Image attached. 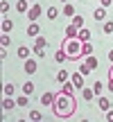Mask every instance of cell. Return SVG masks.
I'll use <instances>...</instances> for the list:
<instances>
[{
  "label": "cell",
  "instance_id": "484cf974",
  "mask_svg": "<svg viewBox=\"0 0 113 122\" xmlns=\"http://www.w3.org/2000/svg\"><path fill=\"white\" fill-rule=\"evenodd\" d=\"M102 32H104V34H113V20H106L104 27H102Z\"/></svg>",
  "mask_w": 113,
  "mask_h": 122
},
{
  "label": "cell",
  "instance_id": "6da1fadb",
  "mask_svg": "<svg viewBox=\"0 0 113 122\" xmlns=\"http://www.w3.org/2000/svg\"><path fill=\"white\" fill-rule=\"evenodd\" d=\"M52 113L56 115V118H70V115L75 113V109H77V102H75L72 93H63L59 91L54 95V102H52Z\"/></svg>",
  "mask_w": 113,
  "mask_h": 122
},
{
  "label": "cell",
  "instance_id": "52a82bcc",
  "mask_svg": "<svg viewBox=\"0 0 113 122\" xmlns=\"http://www.w3.org/2000/svg\"><path fill=\"white\" fill-rule=\"evenodd\" d=\"M54 95H56V93H43V95H41V104H43V106H52Z\"/></svg>",
  "mask_w": 113,
  "mask_h": 122
},
{
  "label": "cell",
  "instance_id": "83f0119b",
  "mask_svg": "<svg viewBox=\"0 0 113 122\" xmlns=\"http://www.w3.org/2000/svg\"><path fill=\"white\" fill-rule=\"evenodd\" d=\"M9 43H11V39H9L7 34H2V36H0V45H2V48H9Z\"/></svg>",
  "mask_w": 113,
  "mask_h": 122
},
{
  "label": "cell",
  "instance_id": "ab89813d",
  "mask_svg": "<svg viewBox=\"0 0 113 122\" xmlns=\"http://www.w3.org/2000/svg\"><path fill=\"white\" fill-rule=\"evenodd\" d=\"M61 2H68V0H61Z\"/></svg>",
  "mask_w": 113,
  "mask_h": 122
},
{
  "label": "cell",
  "instance_id": "f35d334b",
  "mask_svg": "<svg viewBox=\"0 0 113 122\" xmlns=\"http://www.w3.org/2000/svg\"><path fill=\"white\" fill-rule=\"evenodd\" d=\"M106 57H109V61H111V63H113V50H111V52H109V54H106Z\"/></svg>",
  "mask_w": 113,
  "mask_h": 122
},
{
  "label": "cell",
  "instance_id": "7a4b0ae2",
  "mask_svg": "<svg viewBox=\"0 0 113 122\" xmlns=\"http://www.w3.org/2000/svg\"><path fill=\"white\" fill-rule=\"evenodd\" d=\"M82 48H84V43L79 39H66V43H63V50L68 52V59L70 61H77V59L84 57Z\"/></svg>",
  "mask_w": 113,
  "mask_h": 122
},
{
  "label": "cell",
  "instance_id": "9c48e42d",
  "mask_svg": "<svg viewBox=\"0 0 113 122\" xmlns=\"http://www.w3.org/2000/svg\"><path fill=\"white\" fill-rule=\"evenodd\" d=\"M14 106H18V104H16V100H11V97L5 95V100H2V109H5V111H11Z\"/></svg>",
  "mask_w": 113,
  "mask_h": 122
},
{
  "label": "cell",
  "instance_id": "74e56055",
  "mask_svg": "<svg viewBox=\"0 0 113 122\" xmlns=\"http://www.w3.org/2000/svg\"><path fill=\"white\" fill-rule=\"evenodd\" d=\"M109 79H113V63H111V68H109Z\"/></svg>",
  "mask_w": 113,
  "mask_h": 122
},
{
  "label": "cell",
  "instance_id": "ffe728a7",
  "mask_svg": "<svg viewBox=\"0 0 113 122\" xmlns=\"http://www.w3.org/2000/svg\"><path fill=\"white\" fill-rule=\"evenodd\" d=\"M86 66H88L91 70H95V68H97V59L93 57V54H86Z\"/></svg>",
  "mask_w": 113,
  "mask_h": 122
},
{
  "label": "cell",
  "instance_id": "ba28073f",
  "mask_svg": "<svg viewBox=\"0 0 113 122\" xmlns=\"http://www.w3.org/2000/svg\"><path fill=\"white\" fill-rule=\"evenodd\" d=\"M77 34H79V27H75L72 23H70V25L66 27V36H68V39H77Z\"/></svg>",
  "mask_w": 113,
  "mask_h": 122
},
{
  "label": "cell",
  "instance_id": "8d00e7d4",
  "mask_svg": "<svg viewBox=\"0 0 113 122\" xmlns=\"http://www.w3.org/2000/svg\"><path fill=\"white\" fill-rule=\"evenodd\" d=\"M106 88H109V91L113 93V79H109V86H106Z\"/></svg>",
  "mask_w": 113,
  "mask_h": 122
},
{
  "label": "cell",
  "instance_id": "cb8c5ba5",
  "mask_svg": "<svg viewBox=\"0 0 113 122\" xmlns=\"http://www.w3.org/2000/svg\"><path fill=\"white\" fill-rule=\"evenodd\" d=\"M23 93H25V95H32V93H34V84H32V81L23 84Z\"/></svg>",
  "mask_w": 113,
  "mask_h": 122
},
{
  "label": "cell",
  "instance_id": "4dcf8cb0",
  "mask_svg": "<svg viewBox=\"0 0 113 122\" xmlns=\"http://www.w3.org/2000/svg\"><path fill=\"white\" fill-rule=\"evenodd\" d=\"M0 11H2V16H7V11H9V2H7V0L0 2Z\"/></svg>",
  "mask_w": 113,
  "mask_h": 122
},
{
  "label": "cell",
  "instance_id": "9a60e30c",
  "mask_svg": "<svg viewBox=\"0 0 113 122\" xmlns=\"http://www.w3.org/2000/svg\"><path fill=\"white\" fill-rule=\"evenodd\" d=\"M97 106H100V109H102V111L106 113V111L111 109V102L106 100V97H102V95H100V100H97Z\"/></svg>",
  "mask_w": 113,
  "mask_h": 122
},
{
  "label": "cell",
  "instance_id": "e0dca14e",
  "mask_svg": "<svg viewBox=\"0 0 113 122\" xmlns=\"http://www.w3.org/2000/svg\"><path fill=\"white\" fill-rule=\"evenodd\" d=\"M77 39L82 41V43H86V41L91 39V32H88L86 27H82V30H79V34H77Z\"/></svg>",
  "mask_w": 113,
  "mask_h": 122
},
{
  "label": "cell",
  "instance_id": "836d02e7",
  "mask_svg": "<svg viewBox=\"0 0 113 122\" xmlns=\"http://www.w3.org/2000/svg\"><path fill=\"white\" fill-rule=\"evenodd\" d=\"M79 72H82V75H88V72H91V68H88L86 63H82V66H79Z\"/></svg>",
  "mask_w": 113,
  "mask_h": 122
},
{
  "label": "cell",
  "instance_id": "d590c367",
  "mask_svg": "<svg viewBox=\"0 0 113 122\" xmlns=\"http://www.w3.org/2000/svg\"><path fill=\"white\" fill-rule=\"evenodd\" d=\"M100 2H102V7H109V5L113 2V0H100Z\"/></svg>",
  "mask_w": 113,
  "mask_h": 122
},
{
  "label": "cell",
  "instance_id": "3957f363",
  "mask_svg": "<svg viewBox=\"0 0 113 122\" xmlns=\"http://www.w3.org/2000/svg\"><path fill=\"white\" fill-rule=\"evenodd\" d=\"M45 45H48V41H45L43 36H34V54H36V57L43 59V50H45Z\"/></svg>",
  "mask_w": 113,
  "mask_h": 122
},
{
  "label": "cell",
  "instance_id": "e575fe53",
  "mask_svg": "<svg viewBox=\"0 0 113 122\" xmlns=\"http://www.w3.org/2000/svg\"><path fill=\"white\" fill-rule=\"evenodd\" d=\"M106 120H109V122H113V111H111V109L106 111Z\"/></svg>",
  "mask_w": 113,
  "mask_h": 122
},
{
  "label": "cell",
  "instance_id": "4fadbf2b",
  "mask_svg": "<svg viewBox=\"0 0 113 122\" xmlns=\"http://www.w3.org/2000/svg\"><path fill=\"white\" fill-rule=\"evenodd\" d=\"M93 18H95V20H104L106 18V7H97L95 14H93Z\"/></svg>",
  "mask_w": 113,
  "mask_h": 122
},
{
  "label": "cell",
  "instance_id": "2e32d148",
  "mask_svg": "<svg viewBox=\"0 0 113 122\" xmlns=\"http://www.w3.org/2000/svg\"><path fill=\"white\" fill-rule=\"evenodd\" d=\"M54 59H56V63H61V61H66V59H68V52H66L63 48H59V50L54 52Z\"/></svg>",
  "mask_w": 113,
  "mask_h": 122
},
{
  "label": "cell",
  "instance_id": "8992f818",
  "mask_svg": "<svg viewBox=\"0 0 113 122\" xmlns=\"http://www.w3.org/2000/svg\"><path fill=\"white\" fill-rule=\"evenodd\" d=\"M41 16V5H34V7H30V11H27V18H30L32 23H36V18Z\"/></svg>",
  "mask_w": 113,
  "mask_h": 122
},
{
  "label": "cell",
  "instance_id": "ac0fdd59",
  "mask_svg": "<svg viewBox=\"0 0 113 122\" xmlns=\"http://www.w3.org/2000/svg\"><path fill=\"white\" fill-rule=\"evenodd\" d=\"M82 95H84L86 102H91L93 97H95V91H93V88H82Z\"/></svg>",
  "mask_w": 113,
  "mask_h": 122
},
{
  "label": "cell",
  "instance_id": "5bb4252c",
  "mask_svg": "<svg viewBox=\"0 0 113 122\" xmlns=\"http://www.w3.org/2000/svg\"><path fill=\"white\" fill-rule=\"evenodd\" d=\"M16 54H18V57H21L23 61H25V59H30V54H32V50H30V48H25V45H21V48H18V52H16Z\"/></svg>",
  "mask_w": 113,
  "mask_h": 122
},
{
  "label": "cell",
  "instance_id": "5b68a950",
  "mask_svg": "<svg viewBox=\"0 0 113 122\" xmlns=\"http://www.w3.org/2000/svg\"><path fill=\"white\" fill-rule=\"evenodd\" d=\"M70 81L75 84V88H77V91H82V88H84V75H82V72H72Z\"/></svg>",
  "mask_w": 113,
  "mask_h": 122
},
{
  "label": "cell",
  "instance_id": "f1b7e54d",
  "mask_svg": "<svg viewBox=\"0 0 113 122\" xmlns=\"http://www.w3.org/2000/svg\"><path fill=\"white\" fill-rule=\"evenodd\" d=\"M93 91H95V95H102V91H104V84H102V81H95Z\"/></svg>",
  "mask_w": 113,
  "mask_h": 122
},
{
  "label": "cell",
  "instance_id": "4316f807",
  "mask_svg": "<svg viewBox=\"0 0 113 122\" xmlns=\"http://www.w3.org/2000/svg\"><path fill=\"white\" fill-rule=\"evenodd\" d=\"M56 81H59V84H63V81H68V70H61V72L56 75Z\"/></svg>",
  "mask_w": 113,
  "mask_h": 122
},
{
  "label": "cell",
  "instance_id": "1f68e13d",
  "mask_svg": "<svg viewBox=\"0 0 113 122\" xmlns=\"http://www.w3.org/2000/svg\"><path fill=\"white\" fill-rule=\"evenodd\" d=\"M16 104H18V106H27V95H25V93H23V95L16 100Z\"/></svg>",
  "mask_w": 113,
  "mask_h": 122
},
{
  "label": "cell",
  "instance_id": "603a6c76",
  "mask_svg": "<svg viewBox=\"0 0 113 122\" xmlns=\"http://www.w3.org/2000/svg\"><path fill=\"white\" fill-rule=\"evenodd\" d=\"M2 91H5V95H7V97H11L14 93H16V86H14V84H5Z\"/></svg>",
  "mask_w": 113,
  "mask_h": 122
},
{
  "label": "cell",
  "instance_id": "277c9868",
  "mask_svg": "<svg viewBox=\"0 0 113 122\" xmlns=\"http://www.w3.org/2000/svg\"><path fill=\"white\" fill-rule=\"evenodd\" d=\"M36 68H39V63H36V59H25V66H23V70H25L27 75H34Z\"/></svg>",
  "mask_w": 113,
  "mask_h": 122
},
{
  "label": "cell",
  "instance_id": "d4e9b609",
  "mask_svg": "<svg viewBox=\"0 0 113 122\" xmlns=\"http://www.w3.org/2000/svg\"><path fill=\"white\" fill-rule=\"evenodd\" d=\"M61 91H63V93H72V91H75V84H72V81H63Z\"/></svg>",
  "mask_w": 113,
  "mask_h": 122
},
{
  "label": "cell",
  "instance_id": "7c38bea8",
  "mask_svg": "<svg viewBox=\"0 0 113 122\" xmlns=\"http://www.w3.org/2000/svg\"><path fill=\"white\" fill-rule=\"evenodd\" d=\"M41 34V27L36 25V23H30V27H27V36H39Z\"/></svg>",
  "mask_w": 113,
  "mask_h": 122
},
{
  "label": "cell",
  "instance_id": "d6986e66",
  "mask_svg": "<svg viewBox=\"0 0 113 122\" xmlns=\"http://www.w3.org/2000/svg\"><path fill=\"white\" fill-rule=\"evenodd\" d=\"M75 14H77V11H75V7H72L70 2H66V5H63V16H70V18H72Z\"/></svg>",
  "mask_w": 113,
  "mask_h": 122
},
{
  "label": "cell",
  "instance_id": "f546056e",
  "mask_svg": "<svg viewBox=\"0 0 113 122\" xmlns=\"http://www.w3.org/2000/svg\"><path fill=\"white\" fill-rule=\"evenodd\" d=\"M82 52H84V57H86V54H93V45L88 43V41H86V43H84V48H82Z\"/></svg>",
  "mask_w": 113,
  "mask_h": 122
},
{
  "label": "cell",
  "instance_id": "30bf717a",
  "mask_svg": "<svg viewBox=\"0 0 113 122\" xmlns=\"http://www.w3.org/2000/svg\"><path fill=\"white\" fill-rule=\"evenodd\" d=\"M16 9H18L21 14H27V11H30V0H18Z\"/></svg>",
  "mask_w": 113,
  "mask_h": 122
},
{
  "label": "cell",
  "instance_id": "44dd1931",
  "mask_svg": "<svg viewBox=\"0 0 113 122\" xmlns=\"http://www.w3.org/2000/svg\"><path fill=\"white\" fill-rule=\"evenodd\" d=\"M72 25L82 30V27H84V16H79V14H75V16H72Z\"/></svg>",
  "mask_w": 113,
  "mask_h": 122
},
{
  "label": "cell",
  "instance_id": "8fae6325",
  "mask_svg": "<svg viewBox=\"0 0 113 122\" xmlns=\"http://www.w3.org/2000/svg\"><path fill=\"white\" fill-rule=\"evenodd\" d=\"M11 27H14V23L9 20L7 16H5V18H2V23H0V30H2V34H7V32L11 30Z\"/></svg>",
  "mask_w": 113,
  "mask_h": 122
},
{
  "label": "cell",
  "instance_id": "7402d4cb",
  "mask_svg": "<svg viewBox=\"0 0 113 122\" xmlns=\"http://www.w3.org/2000/svg\"><path fill=\"white\" fill-rule=\"evenodd\" d=\"M45 16H48V18H52V20H54V18L59 16V9H56V7H48V9H45Z\"/></svg>",
  "mask_w": 113,
  "mask_h": 122
},
{
  "label": "cell",
  "instance_id": "d6a6232c",
  "mask_svg": "<svg viewBox=\"0 0 113 122\" xmlns=\"http://www.w3.org/2000/svg\"><path fill=\"white\" fill-rule=\"evenodd\" d=\"M30 120H41V111H30Z\"/></svg>",
  "mask_w": 113,
  "mask_h": 122
}]
</instances>
